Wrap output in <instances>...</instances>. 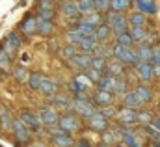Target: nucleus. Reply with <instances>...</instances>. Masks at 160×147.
Segmentation results:
<instances>
[{
  "mask_svg": "<svg viewBox=\"0 0 160 147\" xmlns=\"http://www.w3.org/2000/svg\"><path fill=\"white\" fill-rule=\"evenodd\" d=\"M58 127H60L63 132L73 134V132H78L80 130V127H82V119H80L75 112L65 110L63 114H60V117H58Z\"/></svg>",
  "mask_w": 160,
  "mask_h": 147,
  "instance_id": "obj_1",
  "label": "nucleus"
},
{
  "mask_svg": "<svg viewBox=\"0 0 160 147\" xmlns=\"http://www.w3.org/2000/svg\"><path fill=\"white\" fill-rule=\"evenodd\" d=\"M112 56H114V60H118L125 67H134V63H136V54H134L132 47H121L118 43H114L112 45Z\"/></svg>",
  "mask_w": 160,
  "mask_h": 147,
  "instance_id": "obj_2",
  "label": "nucleus"
},
{
  "mask_svg": "<svg viewBox=\"0 0 160 147\" xmlns=\"http://www.w3.org/2000/svg\"><path fill=\"white\" fill-rule=\"evenodd\" d=\"M11 132H13V138H15L17 145H21V147L28 145L30 140H32V132H30V129H28L19 117L11 121Z\"/></svg>",
  "mask_w": 160,
  "mask_h": 147,
  "instance_id": "obj_3",
  "label": "nucleus"
},
{
  "mask_svg": "<svg viewBox=\"0 0 160 147\" xmlns=\"http://www.w3.org/2000/svg\"><path fill=\"white\" fill-rule=\"evenodd\" d=\"M39 121H41V127H56L58 125V117H60V114L58 110L54 108V106H43L39 110Z\"/></svg>",
  "mask_w": 160,
  "mask_h": 147,
  "instance_id": "obj_4",
  "label": "nucleus"
},
{
  "mask_svg": "<svg viewBox=\"0 0 160 147\" xmlns=\"http://www.w3.org/2000/svg\"><path fill=\"white\" fill-rule=\"evenodd\" d=\"M91 58H93V54L91 52H77L75 56H71L67 62H69V65L75 69V71H84V69H88L89 67V63H91Z\"/></svg>",
  "mask_w": 160,
  "mask_h": 147,
  "instance_id": "obj_5",
  "label": "nucleus"
},
{
  "mask_svg": "<svg viewBox=\"0 0 160 147\" xmlns=\"http://www.w3.org/2000/svg\"><path fill=\"white\" fill-rule=\"evenodd\" d=\"M116 119H118V125L119 127H130V129H136L138 127L136 125V110H132V108L123 106L121 110H118Z\"/></svg>",
  "mask_w": 160,
  "mask_h": 147,
  "instance_id": "obj_6",
  "label": "nucleus"
},
{
  "mask_svg": "<svg viewBox=\"0 0 160 147\" xmlns=\"http://www.w3.org/2000/svg\"><path fill=\"white\" fill-rule=\"evenodd\" d=\"M73 110H75V114L78 115L80 119H88L89 115H93L97 112V106L93 104L91 99H86V101H75Z\"/></svg>",
  "mask_w": 160,
  "mask_h": 147,
  "instance_id": "obj_7",
  "label": "nucleus"
},
{
  "mask_svg": "<svg viewBox=\"0 0 160 147\" xmlns=\"http://www.w3.org/2000/svg\"><path fill=\"white\" fill-rule=\"evenodd\" d=\"M91 101H93V104L99 108V106H108V104H114V101H116V95L112 93V91H106V89H95V93L91 95Z\"/></svg>",
  "mask_w": 160,
  "mask_h": 147,
  "instance_id": "obj_8",
  "label": "nucleus"
},
{
  "mask_svg": "<svg viewBox=\"0 0 160 147\" xmlns=\"http://www.w3.org/2000/svg\"><path fill=\"white\" fill-rule=\"evenodd\" d=\"M50 101H52L54 108H62V110H73V106H75V99L69 93H60L58 91L50 97Z\"/></svg>",
  "mask_w": 160,
  "mask_h": 147,
  "instance_id": "obj_9",
  "label": "nucleus"
},
{
  "mask_svg": "<svg viewBox=\"0 0 160 147\" xmlns=\"http://www.w3.org/2000/svg\"><path fill=\"white\" fill-rule=\"evenodd\" d=\"M86 121H88V127H89V130H93V132H102V130H106V129L110 127V119L102 117L99 112H95L93 115H89Z\"/></svg>",
  "mask_w": 160,
  "mask_h": 147,
  "instance_id": "obj_10",
  "label": "nucleus"
},
{
  "mask_svg": "<svg viewBox=\"0 0 160 147\" xmlns=\"http://www.w3.org/2000/svg\"><path fill=\"white\" fill-rule=\"evenodd\" d=\"M19 119L30 129V130H36V132H39L41 130V121H39V115L36 114V112L32 110H21V115H19Z\"/></svg>",
  "mask_w": 160,
  "mask_h": 147,
  "instance_id": "obj_11",
  "label": "nucleus"
},
{
  "mask_svg": "<svg viewBox=\"0 0 160 147\" xmlns=\"http://www.w3.org/2000/svg\"><path fill=\"white\" fill-rule=\"evenodd\" d=\"M21 34L24 36H36V30H38V15L36 13H28L22 21H21Z\"/></svg>",
  "mask_w": 160,
  "mask_h": 147,
  "instance_id": "obj_12",
  "label": "nucleus"
},
{
  "mask_svg": "<svg viewBox=\"0 0 160 147\" xmlns=\"http://www.w3.org/2000/svg\"><path fill=\"white\" fill-rule=\"evenodd\" d=\"M134 69H136L140 82L147 84V82L153 80V63L151 62H138V63H134Z\"/></svg>",
  "mask_w": 160,
  "mask_h": 147,
  "instance_id": "obj_13",
  "label": "nucleus"
},
{
  "mask_svg": "<svg viewBox=\"0 0 160 147\" xmlns=\"http://www.w3.org/2000/svg\"><path fill=\"white\" fill-rule=\"evenodd\" d=\"M58 89H60V84H58V80H56L54 76H43L39 91L45 97H52L54 93H58Z\"/></svg>",
  "mask_w": 160,
  "mask_h": 147,
  "instance_id": "obj_14",
  "label": "nucleus"
},
{
  "mask_svg": "<svg viewBox=\"0 0 160 147\" xmlns=\"http://www.w3.org/2000/svg\"><path fill=\"white\" fill-rule=\"evenodd\" d=\"M132 6L138 11H142L143 15H157V11H158L157 0H132Z\"/></svg>",
  "mask_w": 160,
  "mask_h": 147,
  "instance_id": "obj_15",
  "label": "nucleus"
},
{
  "mask_svg": "<svg viewBox=\"0 0 160 147\" xmlns=\"http://www.w3.org/2000/svg\"><path fill=\"white\" fill-rule=\"evenodd\" d=\"M132 91L136 93V97L140 99V103H142V104H149V103L153 101V89H151L145 82H142V84L138 82V84L134 86V89H132Z\"/></svg>",
  "mask_w": 160,
  "mask_h": 147,
  "instance_id": "obj_16",
  "label": "nucleus"
},
{
  "mask_svg": "<svg viewBox=\"0 0 160 147\" xmlns=\"http://www.w3.org/2000/svg\"><path fill=\"white\" fill-rule=\"evenodd\" d=\"M128 34L132 37V41H134V45H138V43H147V39H149V30H147V26H128Z\"/></svg>",
  "mask_w": 160,
  "mask_h": 147,
  "instance_id": "obj_17",
  "label": "nucleus"
},
{
  "mask_svg": "<svg viewBox=\"0 0 160 147\" xmlns=\"http://www.w3.org/2000/svg\"><path fill=\"white\" fill-rule=\"evenodd\" d=\"M134 54H136V63L138 62H151V58H153V45L138 43V48H134Z\"/></svg>",
  "mask_w": 160,
  "mask_h": 147,
  "instance_id": "obj_18",
  "label": "nucleus"
},
{
  "mask_svg": "<svg viewBox=\"0 0 160 147\" xmlns=\"http://www.w3.org/2000/svg\"><path fill=\"white\" fill-rule=\"evenodd\" d=\"M101 142L102 144H108V145H114V144H118L121 142V129H106V130H102L101 132Z\"/></svg>",
  "mask_w": 160,
  "mask_h": 147,
  "instance_id": "obj_19",
  "label": "nucleus"
},
{
  "mask_svg": "<svg viewBox=\"0 0 160 147\" xmlns=\"http://www.w3.org/2000/svg\"><path fill=\"white\" fill-rule=\"evenodd\" d=\"M60 13L65 15V17H78V8H77V2L75 0H62L60 2Z\"/></svg>",
  "mask_w": 160,
  "mask_h": 147,
  "instance_id": "obj_20",
  "label": "nucleus"
},
{
  "mask_svg": "<svg viewBox=\"0 0 160 147\" xmlns=\"http://www.w3.org/2000/svg\"><path fill=\"white\" fill-rule=\"evenodd\" d=\"M97 37L95 34H91V36H84L80 39L78 43H77V48H78L80 52H93V48L97 47Z\"/></svg>",
  "mask_w": 160,
  "mask_h": 147,
  "instance_id": "obj_21",
  "label": "nucleus"
},
{
  "mask_svg": "<svg viewBox=\"0 0 160 147\" xmlns=\"http://www.w3.org/2000/svg\"><path fill=\"white\" fill-rule=\"evenodd\" d=\"M121 101H123V106H127V108H132V110H138V108H142V106H143L132 89H128L127 93H123V95H121Z\"/></svg>",
  "mask_w": 160,
  "mask_h": 147,
  "instance_id": "obj_22",
  "label": "nucleus"
},
{
  "mask_svg": "<svg viewBox=\"0 0 160 147\" xmlns=\"http://www.w3.org/2000/svg\"><path fill=\"white\" fill-rule=\"evenodd\" d=\"M38 36H43V37H48L54 34V23L48 21V19H41L38 17V30H36Z\"/></svg>",
  "mask_w": 160,
  "mask_h": 147,
  "instance_id": "obj_23",
  "label": "nucleus"
},
{
  "mask_svg": "<svg viewBox=\"0 0 160 147\" xmlns=\"http://www.w3.org/2000/svg\"><path fill=\"white\" fill-rule=\"evenodd\" d=\"M95 37H97L99 43H108V39L112 37V28H110V24L102 21L99 26H95Z\"/></svg>",
  "mask_w": 160,
  "mask_h": 147,
  "instance_id": "obj_24",
  "label": "nucleus"
},
{
  "mask_svg": "<svg viewBox=\"0 0 160 147\" xmlns=\"http://www.w3.org/2000/svg\"><path fill=\"white\" fill-rule=\"evenodd\" d=\"M119 129H121V140L125 142L127 147H142L140 142L136 140V136H134V129H130V127H119Z\"/></svg>",
  "mask_w": 160,
  "mask_h": 147,
  "instance_id": "obj_25",
  "label": "nucleus"
},
{
  "mask_svg": "<svg viewBox=\"0 0 160 147\" xmlns=\"http://www.w3.org/2000/svg\"><path fill=\"white\" fill-rule=\"evenodd\" d=\"M128 19V26H147V15H143L142 11L134 9L127 15Z\"/></svg>",
  "mask_w": 160,
  "mask_h": 147,
  "instance_id": "obj_26",
  "label": "nucleus"
},
{
  "mask_svg": "<svg viewBox=\"0 0 160 147\" xmlns=\"http://www.w3.org/2000/svg\"><path fill=\"white\" fill-rule=\"evenodd\" d=\"M52 144L56 147H73L75 145V138L69 132H62L58 136H52Z\"/></svg>",
  "mask_w": 160,
  "mask_h": 147,
  "instance_id": "obj_27",
  "label": "nucleus"
},
{
  "mask_svg": "<svg viewBox=\"0 0 160 147\" xmlns=\"http://www.w3.org/2000/svg\"><path fill=\"white\" fill-rule=\"evenodd\" d=\"M116 78H118V76L104 73L101 78H99V82H97L95 86H97L99 89H106V91H112V93H114V84H116Z\"/></svg>",
  "mask_w": 160,
  "mask_h": 147,
  "instance_id": "obj_28",
  "label": "nucleus"
},
{
  "mask_svg": "<svg viewBox=\"0 0 160 147\" xmlns=\"http://www.w3.org/2000/svg\"><path fill=\"white\" fill-rule=\"evenodd\" d=\"M104 73L114 74V76H123V74H125V65H123V63H119L118 60H106Z\"/></svg>",
  "mask_w": 160,
  "mask_h": 147,
  "instance_id": "obj_29",
  "label": "nucleus"
},
{
  "mask_svg": "<svg viewBox=\"0 0 160 147\" xmlns=\"http://www.w3.org/2000/svg\"><path fill=\"white\" fill-rule=\"evenodd\" d=\"M80 21H84L86 24H89V26H99L102 21H104V17H102V13L101 11H89V13H86L84 17H80Z\"/></svg>",
  "mask_w": 160,
  "mask_h": 147,
  "instance_id": "obj_30",
  "label": "nucleus"
},
{
  "mask_svg": "<svg viewBox=\"0 0 160 147\" xmlns=\"http://www.w3.org/2000/svg\"><path fill=\"white\" fill-rule=\"evenodd\" d=\"M153 112L151 110H143V108H138L136 110V125H140V127H145V125H149L151 121H153Z\"/></svg>",
  "mask_w": 160,
  "mask_h": 147,
  "instance_id": "obj_31",
  "label": "nucleus"
},
{
  "mask_svg": "<svg viewBox=\"0 0 160 147\" xmlns=\"http://www.w3.org/2000/svg\"><path fill=\"white\" fill-rule=\"evenodd\" d=\"M130 8H132V0H110V8L108 9L118 11V13H127Z\"/></svg>",
  "mask_w": 160,
  "mask_h": 147,
  "instance_id": "obj_32",
  "label": "nucleus"
},
{
  "mask_svg": "<svg viewBox=\"0 0 160 147\" xmlns=\"http://www.w3.org/2000/svg\"><path fill=\"white\" fill-rule=\"evenodd\" d=\"M11 121H13L11 112L8 108H4V106H0V129L2 130H9L11 129Z\"/></svg>",
  "mask_w": 160,
  "mask_h": 147,
  "instance_id": "obj_33",
  "label": "nucleus"
},
{
  "mask_svg": "<svg viewBox=\"0 0 160 147\" xmlns=\"http://www.w3.org/2000/svg\"><path fill=\"white\" fill-rule=\"evenodd\" d=\"M41 80H43V74L41 73H28V78H26V84L32 91H39V86H41Z\"/></svg>",
  "mask_w": 160,
  "mask_h": 147,
  "instance_id": "obj_34",
  "label": "nucleus"
},
{
  "mask_svg": "<svg viewBox=\"0 0 160 147\" xmlns=\"http://www.w3.org/2000/svg\"><path fill=\"white\" fill-rule=\"evenodd\" d=\"M127 91H128V80L123 78V76H118L116 78V84H114V95H119L121 97Z\"/></svg>",
  "mask_w": 160,
  "mask_h": 147,
  "instance_id": "obj_35",
  "label": "nucleus"
},
{
  "mask_svg": "<svg viewBox=\"0 0 160 147\" xmlns=\"http://www.w3.org/2000/svg\"><path fill=\"white\" fill-rule=\"evenodd\" d=\"M118 110H119V108H116V104H108V106H99V108H97V112H99L102 117H106V119H116Z\"/></svg>",
  "mask_w": 160,
  "mask_h": 147,
  "instance_id": "obj_36",
  "label": "nucleus"
},
{
  "mask_svg": "<svg viewBox=\"0 0 160 147\" xmlns=\"http://www.w3.org/2000/svg\"><path fill=\"white\" fill-rule=\"evenodd\" d=\"M91 54L93 56H101V58H108V56H112V47H108L106 43H97V47L93 48Z\"/></svg>",
  "mask_w": 160,
  "mask_h": 147,
  "instance_id": "obj_37",
  "label": "nucleus"
},
{
  "mask_svg": "<svg viewBox=\"0 0 160 147\" xmlns=\"http://www.w3.org/2000/svg\"><path fill=\"white\" fill-rule=\"evenodd\" d=\"M80 73L84 74V78H88L91 84H97L99 82V78L102 76V71H97V69H93V67H88V69H84V71H80Z\"/></svg>",
  "mask_w": 160,
  "mask_h": 147,
  "instance_id": "obj_38",
  "label": "nucleus"
},
{
  "mask_svg": "<svg viewBox=\"0 0 160 147\" xmlns=\"http://www.w3.org/2000/svg\"><path fill=\"white\" fill-rule=\"evenodd\" d=\"M73 28L78 30L82 36H91V34H95V26H89V24H86L84 21H77V23L73 24Z\"/></svg>",
  "mask_w": 160,
  "mask_h": 147,
  "instance_id": "obj_39",
  "label": "nucleus"
},
{
  "mask_svg": "<svg viewBox=\"0 0 160 147\" xmlns=\"http://www.w3.org/2000/svg\"><path fill=\"white\" fill-rule=\"evenodd\" d=\"M13 78H15V82L24 84L26 78H28V71H26V67H24V65H17V67L13 69Z\"/></svg>",
  "mask_w": 160,
  "mask_h": 147,
  "instance_id": "obj_40",
  "label": "nucleus"
},
{
  "mask_svg": "<svg viewBox=\"0 0 160 147\" xmlns=\"http://www.w3.org/2000/svg\"><path fill=\"white\" fill-rule=\"evenodd\" d=\"M54 15H56V13H54V8H52V6H38V17L52 21Z\"/></svg>",
  "mask_w": 160,
  "mask_h": 147,
  "instance_id": "obj_41",
  "label": "nucleus"
},
{
  "mask_svg": "<svg viewBox=\"0 0 160 147\" xmlns=\"http://www.w3.org/2000/svg\"><path fill=\"white\" fill-rule=\"evenodd\" d=\"M78 52V48H77V45H71V43H65L63 47H62V50H60V54L65 58V60H69L71 56H75Z\"/></svg>",
  "mask_w": 160,
  "mask_h": 147,
  "instance_id": "obj_42",
  "label": "nucleus"
},
{
  "mask_svg": "<svg viewBox=\"0 0 160 147\" xmlns=\"http://www.w3.org/2000/svg\"><path fill=\"white\" fill-rule=\"evenodd\" d=\"M6 41H8L13 48H21V47H22V37L19 36L17 32H9L8 37H6Z\"/></svg>",
  "mask_w": 160,
  "mask_h": 147,
  "instance_id": "obj_43",
  "label": "nucleus"
},
{
  "mask_svg": "<svg viewBox=\"0 0 160 147\" xmlns=\"http://www.w3.org/2000/svg\"><path fill=\"white\" fill-rule=\"evenodd\" d=\"M116 43L121 45V47H134V41H132V37L128 32H123L119 36H116Z\"/></svg>",
  "mask_w": 160,
  "mask_h": 147,
  "instance_id": "obj_44",
  "label": "nucleus"
},
{
  "mask_svg": "<svg viewBox=\"0 0 160 147\" xmlns=\"http://www.w3.org/2000/svg\"><path fill=\"white\" fill-rule=\"evenodd\" d=\"M106 60H108V58L93 56V58H91V63H89V67H93V69H97V71H102V73H104V67H106Z\"/></svg>",
  "mask_w": 160,
  "mask_h": 147,
  "instance_id": "obj_45",
  "label": "nucleus"
},
{
  "mask_svg": "<svg viewBox=\"0 0 160 147\" xmlns=\"http://www.w3.org/2000/svg\"><path fill=\"white\" fill-rule=\"evenodd\" d=\"M77 8H78V13L86 15V13L93 11V2L91 0H77Z\"/></svg>",
  "mask_w": 160,
  "mask_h": 147,
  "instance_id": "obj_46",
  "label": "nucleus"
},
{
  "mask_svg": "<svg viewBox=\"0 0 160 147\" xmlns=\"http://www.w3.org/2000/svg\"><path fill=\"white\" fill-rule=\"evenodd\" d=\"M82 37H84V36L80 34L78 30H75V28H71V30L65 34V39H67V43H71V45H77V43H78Z\"/></svg>",
  "mask_w": 160,
  "mask_h": 147,
  "instance_id": "obj_47",
  "label": "nucleus"
},
{
  "mask_svg": "<svg viewBox=\"0 0 160 147\" xmlns=\"http://www.w3.org/2000/svg\"><path fill=\"white\" fill-rule=\"evenodd\" d=\"M91 2H93V9L101 13H104L110 8V0H91Z\"/></svg>",
  "mask_w": 160,
  "mask_h": 147,
  "instance_id": "obj_48",
  "label": "nucleus"
},
{
  "mask_svg": "<svg viewBox=\"0 0 160 147\" xmlns=\"http://www.w3.org/2000/svg\"><path fill=\"white\" fill-rule=\"evenodd\" d=\"M9 63H11V56L0 47V67H8Z\"/></svg>",
  "mask_w": 160,
  "mask_h": 147,
  "instance_id": "obj_49",
  "label": "nucleus"
},
{
  "mask_svg": "<svg viewBox=\"0 0 160 147\" xmlns=\"http://www.w3.org/2000/svg\"><path fill=\"white\" fill-rule=\"evenodd\" d=\"M153 65H160V47H153V58H151Z\"/></svg>",
  "mask_w": 160,
  "mask_h": 147,
  "instance_id": "obj_50",
  "label": "nucleus"
},
{
  "mask_svg": "<svg viewBox=\"0 0 160 147\" xmlns=\"http://www.w3.org/2000/svg\"><path fill=\"white\" fill-rule=\"evenodd\" d=\"M0 47H2V48H4V50H6V52H8V54L11 56V58H13V54H15V50H17V48H13V47H11V45H9L8 41H4V43H2Z\"/></svg>",
  "mask_w": 160,
  "mask_h": 147,
  "instance_id": "obj_51",
  "label": "nucleus"
},
{
  "mask_svg": "<svg viewBox=\"0 0 160 147\" xmlns=\"http://www.w3.org/2000/svg\"><path fill=\"white\" fill-rule=\"evenodd\" d=\"M149 125H151V127H153V129H155V130H157V132L160 134V115H157V117H153V121H151Z\"/></svg>",
  "mask_w": 160,
  "mask_h": 147,
  "instance_id": "obj_52",
  "label": "nucleus"
},
{
  "mask_svg": "<svg viewBox=\"0 0 160 147\" xmlns=\"http://www.w3.org/2000/svg\"><path fill=\"white\" fill-rule=\"evenodd\" d=\"M153 80H160V65H153Z\"/></svg>",
  "mask_w": 160,
  "mask_h": 147,
  "instance_id": "obj_53",
  "label": "nucleus"
},
{
  "mask_svg": "<svg viewBox=\"0 0 160 147\" xmlns=\"http://www.w3.org/2000/svg\"><path fill=\"white\" fill-rule=\"evenodd\" d=\"M73 147H91V144H89L88 140H80L78 144H75Z\"/></svg>",
  "mask_w": 160,
  "mask_h": 147,
  "instance_id": "obj_54",
  "label": "nucleus"
},
{
  "mask_svg": "<svg viewBox=\"0 0 160 147\" xmlns=\"http://www.w3.org/2000/svg\"><path fill=\"white\" fill-rule=\"evenodd\" d=\"M39 6H54L52 0H39Z\"/></svg>",
  "mask_w": 160,
  "mask_h": 147,
  "instance_id": "obj_55",
  "label": "nucleus"
},
{
  "mask_svg": "<svg viewBox=\"0 0 160 147\" xmlns=\"http://www.w3.org/2000/svg\"><path fill=\"white\" fill-rule=\"evenodd\" d=\"M97 147H112V145H108V144H102V142H101V144H99Z\"/></svg>",
  "mask_w": 160,
  "mask_h": 147,
  "instance_id": "obj_56",
  "label": "nucleus"
},
{
  "mask_svg": "<svg viewBox=\"0 0 160 147\" xmlns=\"http://www.w3.org/2000/svg\"><path fill=\"white\" fill-rule=\"evenodd\" d=\"M112 147H127V145H125V144H114Z\"/></svg>",
  "mask_w": 160,
  "mask_h": 147,
  "instance_id": "obj_57",
  "label": "nucleus"
},
{
  "mask_svg": "<svg viewBox=\"0 0 160 147\" xmlns=\"http://www.w3.org/2000/svg\"><path fill=\"white\" fill-rule=\"evenodd\" d=\"M52 2H54V4H60V2H62V0H52Z\"/></svg>",
  "mask_w": 160,
  "mask_h": 147,
  "instance_id": "obj_58",
  "label": "nucleus"
},
{
  "mask_svg": "<svg viewBox=\"0 0 160 147\" xmlns=\"http://www.w3.org/2000/svg\"><path fill=\"white\" fill-rule=\"evenodd\" d=\"M32 147H43V145H32Z\"/></svg>",
  "mask_w": 160,
  "mask_h": 147,
  "instance_id": "obj_59",
  "label": "nucleus"
},
{
  "mask_svg": "<svg viewBox=\"0 0 160 147\" xmlns=\"http://www.w3.org/2000/svg\"><path fill=\"white\" fill-rule=\"evenodd\" d=\"M0 76H2V67H0Z\"/></svg>",
  "mask_w": 160,
  "mask_h": 147,
  "instance_id": "obj_60",
  "label": "nucleus"
}]
</instances>
